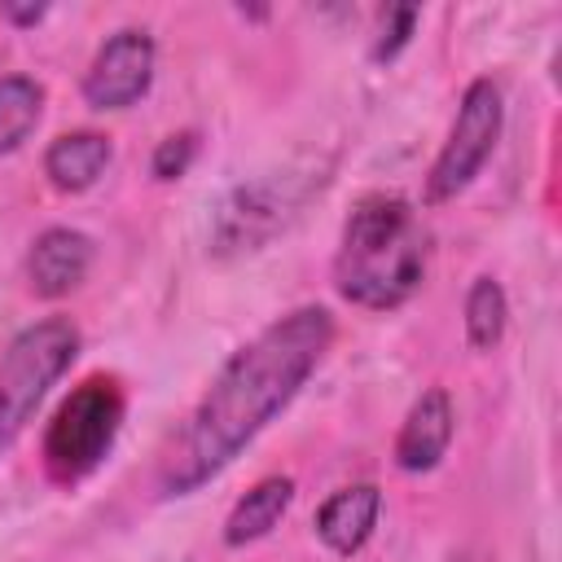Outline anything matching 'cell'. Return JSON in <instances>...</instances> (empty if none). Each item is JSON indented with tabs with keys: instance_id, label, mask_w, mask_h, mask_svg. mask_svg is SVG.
Here are the masks:
<instances>
[{
	"instance_id": "11",
	"label": "cell",
	"mask_w": 562,
	"mask_h": 562,
	"mask_svg": "<svg viewBox=\"0 0 562 562\" xmlns=\"http://www.w3.org/2000/svg\"><path fill=\"white\" fill-rule=\"evenodd\" d=\"M290 501H294V479L272 474V479L255 483V487L233 505V514H228V522H224V544L241 549V544H250V540L268 536V531L285 518Z\"/></svg>"
},
{
	"instance_id": "15",
	"label": "cell",
	"mask_w": 562,
	"mask_h": 562,
	"mask_svg": "<svg viewBox=\"0 0 562 562\" xmlns=\"http://www.w3.org/2000/svg\"><path fill=\"white\" fill-rule=\"evenodd\" d=\"M413 26H417V9H413V4H395V9H386V18H382V40H378L373 57H378V61L395 57V53L408 44Z\"/></svg>"
},
{
	"instance_id": "1",
	"label": "cell",
	"mask_w": 562,
	"mask_h": 562,
	"mask_svg": "<svg viewBox=\"0 0 562 562\" xmlns=\"http://www.w3.org/2000/svg\"><path fill=\"white\" fill-rule=\"evenodd\" d=\"M334 342V316L325 307H294L250 338L211 382L176 443L158 465V496H189L215 479L312 378Z\"/></svg>"
},
{
	"instance_id": "4",
	"label": "cell",
	"mask_w": 562,
	"mask_h": 562,
	"mask_svg": "<svg viewBox=\"0 0 562 562\" xmlns=\"http://www.w3.org/2000/svg\"><path fill=\"white\" fill-rule=\"evenodd\" d=\"M119 422H123V395H119V386L110 378L79 382L61 400V408L53 413V422L44 430L48 474L61 479V483L88 479L105 461V452L114 448Z\"/></svg>"
},
{
	"instance_id": "10",
	"label": "cell",
	"mask_w": 562,
	"mask_h": 562,
	"mask_svg": "<svg viewBox=\"0 0 562 562\" xmlns=\"http://www.w3.org/2000/svg\"><path fill=\"white\" fill-rule=\"evenodd\" d=\"M110 162V140L101 132H66L48 145L44 154V176L61 189V193H83L88 184L101 180Z\"/></svg>"
},
{
	"instance_id": "12",
	"label": "cell",
	"mask_w": 562,
	"mask_h": 562,
	"mask_svg": "<svg viewBox=\"0 0 562 562\" xmlns=\"http://www.w3.org/2000/svg\"><path fill=\"white\" fill-rule=\"evenodd\" d=\"M40 110H44V88L35 79H26V75L0 79V154L18 149L35 132Z\"/></svg>"
},
{
	"instance_id": "16",
	"label": "cell",
	"mask_w": 562,
	"mask_h": 562,
	"mask_svg": "<svg viewBox=\"0 0 562 562\" xmlns=\"http://www.w3.org/2000/svg\"><path fill=\"white\" fill-rule=\"evenodd\" d=\"M4 18H9V22H22V26H26V22H40V18H44V4H35V9H18V4H4Z\"/></svg>"
},
{
	"instance_id": "9",
	"label": "cell",
	"mask_w": 562,
	"mask_h": 562,
	"mask_svg": "<svg viewBox=\"0 0 562 562\" xmlns=\"http://www.w3.org/2000/svg\"><path fill=\"white\" fill-rule=\"evenodd\" d=\"M378 509H382V492L373 483H351L342 492H334L321 509H316V536L338 553L351 558L364 549V540L378 527Z\"/></svg>"
},
{
	"instance_id": "8",
	"label": "cell",
	"mask_w": 562,
	"mask_h": 562,
	"mask_svg": "<svg viewBox=\"0 0 562 562\" xmlns=\"http://www.w3.org/2000/svg\"><path fill=\"white\" fill-rule=\"evenodd\" d=\"M92 268V241L75 228H44L26 255V277L40 299L70 294Z\"/></svg>"
},
{
	"instance_id": "3",
	"label": "cell",
	"mask_w": 562,
	"mask_h": 562,
	"mask_svg": "<svg viewBox=\"0 0 562 562\" xmlns=\"http://www.w3.org/2000/svg\"><path fill=\"white\" fill-rule=\"evenodd\" d=\"M79 329L66 316L26 325L0 356V448H9L35 417L48 386L75 364Z\"/></svg>"
},
{
	"instance_id": "14",
	"label": "cell",
	"mask_w": 562,
	"mask_h": 562,
	"mask_svg": "<svg viewBox=\"0 0 562 562\" xmlns=\"http://www.w3.org/2000/svg\"><path fill=\"white\" fill-rule=\"evenodd\" d=\"M193 154H198V136L193 132H176V136H167V140H158V149H154V176L158 180H176V176H184L189 171V162H193Z\"/></svg>"
},
{
	"instance_id": "5",
	"label": "cell",
	"mask_w": 562,
	"mask_h": 562,
	"mask_svg": "<svg viewBox=\"0 0 562 562\" xmlns=\"http://www.w3.org/2000/svg\"><path fill=\"white\" fill-rule=\"evenodd\" d=\"M501 119H505V105H501V88L492 79H474L461 97V110H457V123L426 176V202H448L457 198L479 171L483 162L492 158L496 140H501Z\"/></svg>"
},
{
	"instance_id": "13",
	"label": "cell",
	"mask_w": 562,
	"mask_h": 562,
	"mask_svg": "<svg viewBox=\"0 0 562 562\" xmlns=\"http://www.w3.org/2000/svg\"><path fill=\"white\" fill-rule=\"evenodd\" d=\"M505 316H509V303H505L501 281L479 277L465 294V338H470V347L492 351L505 338Z\"/></svg>"
},
{
	"instance_id": "2",
	"label": "cell",
	"mask_w": 562,
	"mask_h": 562,
	"mask_svg": "<svg viewBox=\"0 0 562 562\" xmlns=\"http://www.w3.org/2000/svg\"><path fill=\"white\" fill-rule=\"evenodd\" d=\"M426 277V228L417 211L395 193H373L356 202L342 224L334 255V285L356 307H400L417 294Z\"/></svg>"
},
{
	"instance_id": "7",
	"label": "cell",
	"mask_w": 562,
	"mask_h": 562,
	"mask_svg": "<svg viewBox=\"0 0 562 562\" xmlns=\"http://www.w3.org/2000/svg\"><path fill=\"white\" fill-rule=\"evenodd\" d=\"M452 443V400L443 386L422 391V400L408 408L400 439H395V465L408 474H426L439 465V457Z\"/></svg>"
},
{
	"instance_id": "6",
	"label": "cell",
	"mask_w": 562,
	"mask_h": 562,
	"mask_svg": "<svg viewBox=\"0 0 562 562\" xmlns=\"http://www.w3.org/2000/svg\"><path fill=\"white\" fill-rule=\"evenodd\" d=\"M149 79H154V40L145 31H114L97 48L83 75V101L92 110H127L149 92Z\"/></svg>"
}]
</instances>
